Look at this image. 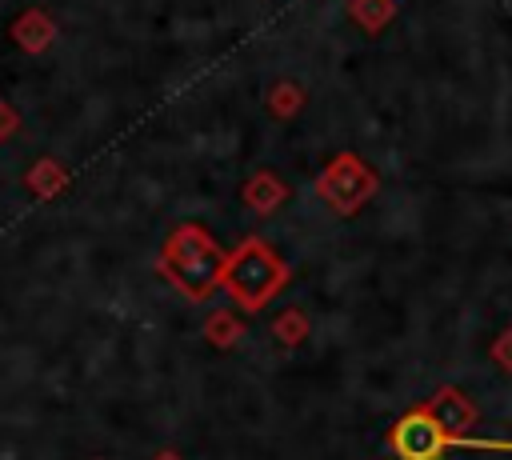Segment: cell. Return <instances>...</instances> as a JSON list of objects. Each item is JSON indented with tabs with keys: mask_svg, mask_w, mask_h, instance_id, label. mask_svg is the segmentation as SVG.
Listing matches in <instances>:
<instances>
[{
	"mask_svg": "<svg viewBox=\"0 0 512 460\" xmlns=\"http://www.w3.org/2000/svg\"><path fill=\"white\" fill-rule=\"evenodd\" d=\"M224 264H228V252H224V248L216 244V236H212L204 224H196V220L176 224V228L164 236L160 260H156L160 276H164L184 300H192V304L208 300V296L220 288Z\"/></svg>",
	"mask_w": 512,
	"mask_h": 460,
	"instance_id": "1",
	"label": "cell"
},
{
	"mask_svg": "<svg viewBox=\"0 0 512 460\" xmlns=\"http://www.w3.org/2000/svg\"><path fill=\"white\" fill-rule=\"evenodd\" d=\"M292 280V264L264 240V236H244L224 264L220 288L240 304V312H264L272 296H280Z\"/></svg>",
	"mask_w": 512,
	"mask_h": 460,
	"instance_id": "2",
	"label": "cell"
},
{
	"mask_svg": "<svg viewBox=\"0 0 512 460\" xmlns=\"http://www.w3.org/2000/svg\"><path fill=\"white\" fill-rule=\"evenodd\" d=\"M376 192H380V172L356 152H336L316 176V196L336 216H356Z\"/></svg>",
	"mask_w": 512,
	"mask_h": 460,
	"instance_id": "3",
	"label": "cell"
},
{
	"mask_svg": "<svg viewBox=\"0 0 512 460\" xmlns=\"http://www.w3.org/2000/svg\"><path fill=\"white\" fill-rule=\"evenodd\" d=\"M388 448L400 456V460H444V452L448 448H476L472 440H460V436H452L436 416H432V408L420 400V404H412L408 412H400L396 420H392V428H388Z\"/></svg>",
	"mask_w": 512,
	"mask_h": 460,
	"instance_id": "4",
	"label": "cell"
},
{
	"mask_svg": "<svg viewBox=\"0 0 512 460\" xmlns=\"http://www.w3.org/2000/svg\"><path fill=\"white\" fill-rule=\"evenodd\" d=\"M8 36H12L24 52L40 56V52H48V44L56 40V20H52L44 8H24V12L8 24Z\"/></svg>",
	"mask_w": 512,
	"mask_h": 460,
	"instance_id": "5",
	"label": "cell"
},
{
	"mask_svg": "<svg viewBox=\"0 0 512 460\" xmlns=\"http://www.w3.org/2000/svg\"><path fill=\"white\" fill-rule=\"evenodd\" d=\"M240 196H244V204H248L256 216H272V212L288 200V184H284L272 168H260V172H252V176L244 180Z\"/></svg>",
	"mask_w": 512,
	"mask_h": 460,
	"instance_id": "6",
	"label": "cell"
},
{
	"mask_svg": "<svg viewBox=\"0 0 512 460\" xmlns=\"http://www.w3.org/2000/svg\"><path fill=\"white\" fill-rule=\"evenodd\" d=\"M24 188L36 200H52V196H60L68 188V168L60 160H52V156H40V160H32L24 168Z\"/></svg>",
	"mask_w": 512,
	"mask_h": 460,
	"instance_id": "7",
	"label": "cell"
},
{
	"mask_svg": "<svg viewBox=\"0 0 512 460\" xmlns=\"http://www.w3.org/2000/svg\"><path fill=\"white\" fill-rule=\"evenodd\" d=\"M204 340H208L212 348H236V344L244 340V324H240V316L228 312V308L208 312V320H204Z\"/></svg>",
	"mask_w": 512,
	"mask_h": 460,
	"instance_id": "8",
	"label": "cell"
},
{
	"mask_svg": "<svg viewBox=\"0 0 512 460\" xmlns=\"http://www.w3.org/2000/svg\"><path fill=\"white\" fill-rule=\"evenodd\" d=\"M304 88L296 84V80H276L268 92H264V104H268V112L276 116V120H292L300 108H304Z\"/></svg>",
	"mask_w": 512,
	"mask_h": 460,
	"instance_id": "9",
	"label": "cell"
},
{
	"mask_svg": "<svg viewBox=\"0 0 512 460\" xmlns=\"http://www.w3.org/2000/svg\"><path fill=\"white\" fill-rule=\"evenodd\" d=\"M308 332H312V320H308L304 308H284V312L272 320V336H276L284 348H300V344L308 340Z\"/></svg>",
	"mask_w": 512,
	"mask_h": 460,
	"instance_id": "10",
	"label": "cell"
},
{
	"mask_svg": "<svg viewBox=\"0 0 512 460\" xmlns=\"http://www.w3.org/2000/svg\"><path fill=\"white\" fill-rule=\"evenodd\" d=\"M348 12H352V20H356L360 28L380 32V28L392 20L396 4H392V0H348Z\"/></svg>",
	"mask_w": 512,
	"mask_h": 460,
	"instance_id": "11",
	"label": "cell"
},
{
	"mask_svg": "<svg viewBox=\"0 0 512 460\" xmlns=\"http://www.w3.org/2000/svg\"><path fill=\"white\" fill-rule=\"evenodd\" d=\"M488 356H492V364H496V368L512 372V328H504V332L488 344Z\"/></svg>",
	"mask_w": 512,
	"mask_h": 460,
	"instance_id": "12",
	"label": "cell"
},
{
	"mask_svg": "<svg viewBox=\"0 0 512 460\" xmlns=\"http://www.w3.org/2000/svg\"><path fill=\"white\" fill-rule=\"evenodd\" d=\"M16 128H20V112H16L8 100H0V144H4V140H12V136H16Z\"/></svg>",
	"mask_w": 512,
	"mask_h": 460,
	"instance_id": "13",
	"label": "cell"
},
{
	"mask_svg": "<svg viewBox=\"0 0 512 460\" xmlns=\"http://www.w3.org/2000/svg\"><path fill=\"white\" fill-rule=\"evenodd\" d=\"M152 460H184V456H180V452H172V448H160Z\"/></svg>",
	"mask_w": 512,
	"mask_h": 460,
	"instance_id": "14",
	"label": "cell"
},
{
	"mask_svg": "<svg viewBox=\"0 0 512 460\" xmlns=\"http://www.w3.org/2000/svg\"><path fill=\"white\" fill-rule=\"evenodd\" d=\"M92 460H108V456H92Z\"/></svg>",
	"mask_w": 512,
	"mask_h": 460,
	"instance_id": "15",
	"label": "cell"
}]
</instances>
